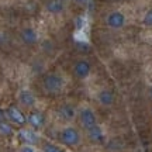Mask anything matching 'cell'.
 <instances>
[{"instance_id":"9a60e30c","label":"cell","mask_w":152,"mask_h":152,"mask_svg":"<svg viewBox=\"0 0 152 152\" xmlns=\"http://www.w3.org/2000/svg\"><path fill=\"white\" fill-rule=\"evenodd\" d=\"M0 134H3V135H11L13 134V127L7 121H0Z\"/></svg>"},{"instance_id":"ffe728a7","label":"cell","mask_w":152,"mask_h":152,"mask_svg":"<svg viewBox=\"0 0 152 152\" xmlns=\"http://www.w3.org/2000/svg\"><path fill=\"white\" fill-rule=\"evenodd\" d=\"M148 97H149V100L152 102V86L149 87V90H148Z\"/></svg>"},{"instance_id":"4fadbf2b","label":"cell","mask_w":152,"mask_h":152,"mask_svg":"<svg viewBox=\"0 0 152 152\" xmlns=\"http://www.w3.org/2000/svg\"><path fill=\"white\" fill-rule=\"evenodd\" d=\"M20 38H21V41L26 45H35L38 42V34L33 27L23 28L21 34H20Z\"/></svg>"},{"instance_id":"8992f818","label":"cell","mask_w":152,"mask_h":152,"mask_svg":"<svg viewBox=\"0 0 152 152\" xmlns=\"http://www.w3.org/2000/svg\"><path fill=\"white\" fill-rule=\"evenodd\" d=\"M18 103L26 109H34L37 104V97L30 89H21L18 92Z\"/></svg>"},{"instance_id":"e0dca14e","label":"cell","mask_w":152,"mask_h":152,"mask_svg":"<svg viewBox=\"0 0 152 152\" xmlns=\"http://www.w3.org/2000/svg\"><path fill=\"white\" fill-rule=\"evenodd\" d=\"M142 24L145 26V27H152V9L151 10H148L144 17H142Z\"/></svg>"},{"instance_id":"7a4b0ae2","label":"cell","mask_w":152,"mask_h":152,"mask_svg":"<svg viewBox=\"0 0 152 152\" xmlns=\"http://www.w3.org/2000/svg\"><path fill=\"white\" fill-rule=\"evenodd\" d=\"M42 86H44V90L47 93H49V94H59L61 92H64V89L66 86V82L62 77V75L56 73V72H51V73L44 76Z\"/></svg>"},{"instance_id":"5bb4252c","label":"cell","mask_w":152,"mask_h":152,"mask_svg":"<svg viewBox=\"0 0 152 152\" xmlns=\"http://www.w3.org/2000/svg\"><path fill=\"white\" fill-rule=\"evenodd\" d=\"M45 9L51 14H61L64 11V0H48L45 3Z\"/></svg>"},{"instance_id":"5b68a950","label":"cell","mask_w":152,"mask_h":152,"mask_svg":"<svg viewBox=\"0 0 152 152\" xmlns=\"http://www.w3.org/2000/svg\"><path fill=\"white\" fill-rule=\"evenodd\" d=\"M90 72H92V65L90 62L86 59H79L75 62L73 65V75L80 79V80H85L90 76Z\"/></svg>"},{"instance_id":"3957f363","label":"cell","mask_w":152,"mask_h":152,"mask_svg":"<svg viewBox=\"0 0 152 152\" xmlns=\"http://www.w3.org/2000/svg\"><path fill=\"white\" fill-rule=\"evenodd\" d=\"M77 121L79 124L82 125V128L85 131L90 130L93 127H96L99 124L97 115L94 113V110L90 107V106H80L77 109Z\"/></svg>"},{"instance_id":"ba28073f","label":"cell","mask_w":152,"mask_h":152,"mask_svg":"<svg viewBox=\"0 0 152 152\" xmlns=\"http://www.w3.org/2000/svg\"><path fill=\"white\" fill-rule=\"evenodd\" d=\"M6 114H7V118L10 120L13 124H17V125H26L27 124V115L23 113L18 107H16V106L9 107L7 111H6Z\"/></svg>"},{"instance_id":"277c9868","label":"cell","mask_w":152,"mask_h":152,"mask_svg":"<svg viewBox=\"0 0 152 152\" xmlns=\"http://www.w3.org/2000/svg\"><path fill=\"white\" fill-rule=\"evenodd\" d=\"M127 24V17L124 13H121L118 10L110 11L106 16V26L111 30H121Z\"/></svg>"},{"instance_id":"6da1fadb","label":"cell","mask_w":152,"mask_h":152,"mask_svg":"<svg viewBox=\"0 0 152 152\" xmlns=\"http://www.w3.org/2000/svg\"><path fill=\"white\" fill-rule=\"evenodd\" d=\"M59 141L62 145L68 148L79 147L82 144V132L75 125H65L59 131Z\"/></svg>"},{"instance_id":"2e32d148","label":"cell","mask_w":152,"mask_h":152,"mask_svg":"<svg viewBox=\"0 0 152 152\" xmlns=\"http://www.w3.org/2000/svg\"><path fill=\"white\" fill-rule=\"evenodd\" d=\"M42 152H64L61 148L56 145L51 144V142H42Z\"/></svg>"},{"instance_id":"d6986e66","label":"cell","mask_w":152,"mask_h":152,"mask_svg":"<svg viewBox=\"0 0 152 152\" xmlns=\"http://www.w3.org/2000/svg\"><path fill=\"white\" fill-rule=\"evenodd\" d=\"M73 1H75L76 4H79V6H85L89 0H73Z\"/></svg>"},{"instance_id":"8fae6325","label":"cell","mask_w":152,"mask_h":152,"mask_svg":"<svg viewBox=\"0 0 152 152\" xmlns=\"http://www.w3.org/2000/svg\"><path fill=\"white\" fill-rule=\"evenodd\" d=\"M27 123L33 130H41L45 125V117L41 111H31L27 115Z\"/></svg>"},{"instance_id":"9c48e42d","label":"cell","mask_w":152,"mask_h":152,"mask_svg":"<svg viewBox=\"0 0 152 152\" xmlns=\"http://www.w3.org/2000/svg\"><path fill=\"white\" fill-rule=\"evenodd\" d=\"M18 137H20V140L24 144H28V145H34L35 147L39 142V137H38L37 131L33 130L31 127L30 128H21L18 131Z\"/></svg>"},{"instance_id":"52a82bcc","label":"cell","mask_w":152,"mask_h":152,"mask_svg":"<svg viewBox=\"0 0 152 152\" xmlns=\"http://www.w3.org/2000/svg\"><path fill=\"white\" fill-rule=\"evenodd\" d=\"M58 115H59L61 120L71 123V121H73L75 118H77V109L69 103L61 104L59 107H58Z\"/></svg>"},{"instance_id":"ac0fdd59","label":"cell","mask_w":152,"mask_h":152,"mask_svg":"<svg viewBox=\"0 0 152 152\" xmlns=\"http://www.w3.org/2000/svg\"><path fill=\"white\" fill-rule=\"evenodd\" d=\"M18 152H37V149H35V147H34V145L23 144L21 147H20V149H18Z\"/></svg>"},{"instance_id":"7c38bea8","label":"cell","mask_w":152,"mask_h":152,"mask_svg":"<svg viewBox=\"0 0 152 152\" xmlns=\"http://www.w3.org/2000/svg\"><path fill=\"white\" fill-rule=\"evenodd\" d=\"M85 132H86L87 138H89L93 144H103V142L106 141V135H104V131L100 124H97L96 127H93L90 130L85 131Z\"/></svg>"},{"instance_id":"30bf717a","label":"cell","mask_w":152,"mask_h":152,"mask_svg":"<svg viewBox=\"0 0 152 152\" xmlns=\"http://www.w3.org/2000/svg\"><path fill=\"white\" fill-rule=\"evenodd\" d=\"M97 102L103 107H111L115 103V94L110 89H102L97 93Z\"/></svg>"}]
</instances>
